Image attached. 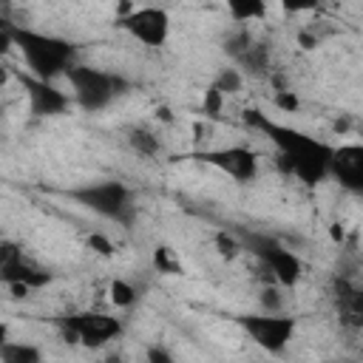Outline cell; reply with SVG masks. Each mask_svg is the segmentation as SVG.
Wrapping results in <instances>:
<instances>
[{
    "label": "cell",
    "mask_w": 363,
    "mask_h": 363,
    "mask_svg": "<svg viewBox=\"0 0 363 363\" xmlns=\"http://www.w3.org/2000/svg\"><path fill=\"white\" fill-rule=\"evenodd\" d=\"M247 125L261 128L269 142L278 147L281 153V164L298 176L303 184H318L329 176V156L332 147L315 136H306L303 130H295L289 125H278L269 116H264L261 111H250L247 113Z\"/></svg>",
    "instance_id": "6da1fadb"
},
{
    "label": "cell",
    "mask_w": 363,
    "mask_h": 363,
    "mask_svg": "<svg viewBox=\"0 0 363 363\" xmlns=\"http://www.w3.org/2000/svg\"><path fill=\"white\" fill-rule=\"evenodd\" d=\"M9 31H11L14 48L20 51L28 68V77L40 82H54L57 77H65L71 65H77V48L65 37L26 28V26H9Z\"/></svg>",
    "instance_id": "7a4b0ae2"
},
{
    "label": "cell",
    "mask_w": 363,
    "mask_h": 363,
    "mask_svg": "<svg viewBox=\"0 0 363 363\" xmlns=\"http://www.w3.org/2000/svg\"><path fill=\"white\" fill-rule=\"evenodd\" d=\"M68 85H71V96L74 102L82 108V111H102L108 108L116 96L125 94L128 82L113 74V71H102V68H94V65H71L68 74H65Z\"/></svg>",
    "instance_id": "3957f363"
},
{
    "label": "cell",
    "mask_w": 363,
    "mask_h": 363,
    "mask_svg": "<svg viewBox=\"0 0 363 363\" xmlns=\"http://www.w3.org/2000/svg\"><path fill=\"white\" fill-rule=\"evenodd\" d=\"M238 244H241V250H250L269 269V275L278 286L286 289V286H295L301 281V275H303L301 258L292 250H286L278 238H272L267 233H241Z\"/></svg>",
    "instance_id": "277c9868"
},
{
    "label": "cell",
    "mask_w": 363,
    "mask_h": 363,
    "mask_svg": "<svg viewBox=\"0 0 363 363\" xmlns=\"http://www.w3.org/2000/svg\"><path fill=\"white\" fill-rule=\"evenodd\" d=\"M68 199L79 201L85 210L102 216V218H113V221H130L133 216V193L128 184L105 179V182H94V184H82L68 190Z\"/></svg>",
    "instance_id": "5b68a950"
},
{
    "label": "cell",
    "mask_w": 363,
    "mask_h": 363,
    "mask_svg": "<svg viewBox=\"0 0 363 363\" xmlns=\"http://www.w3.org/2000/svg\"><path fill=\"white\" fill-rule=\"evenodd\" d=\"M235 320H238V326L250 335V340H252L258 349L269 352V354L284 352V349L292 343L295 332H298V320L289 318V315H284V312L241 315V318H235Z\"/></svg>",
    "instance_id": "8992f818"
},
{
    "label": "cell",
    "mask_w": 363,
    "mask_h": 363,
    "mask_svg": "<svg viewBox=\"0 0 363 363\" xmlns=\"http://www.w3.org/2000/svg\"><path fill=\"white\" fill-rule=\"evenodd\" d=\"M60 326L68 343H82L88 349H99L122 335V320L108 312H74L65 315Z\"/></svg>",
    "instance_id": "52a82bcc"
},
{
    "label": "cell",
    "mask_w": 363,
    "mask_h": 363,
    "mask_svg": "<svg viewBox=\"0 0 363 363\" xmlns=\"http://www.w3.org/2000/svg\"><path fill=\"white\" fill-rule=\"evenodd\" d=\"M119 26L147 48H159L170 37V14L159 6H133L128 14H122Z\"/></svg>",
    "instance_id": "ba28073f"
},
{
    "label": "cell",
    "mask_w": 363,
    "mask_h": 363,
    "mask_svg": "<svg viewBox=\"0 0 363 363\" xmlns=\"http://www.w3.org/2000/svg\"><path fill=\"white\" fill-rule=\"evenodd\" d=\"M196 159L204 164H213L216 170L227 173L235 182H252L258 176V156L250 147L230 145V147H216V150H201Z\"/></svg>",
    "instance_id": "9c48e42d"
},
{
    "label": "cell",
    "mask_w": 363,
    "mask_h": 363,
    "mask_svg": "<svg viewBox=\"0 0 363 363\" xmlns=\"http://www.w3.org/2000/svg\"><path fill=\"white\" fill-rule=\"evenodd\" d=\"M23 88L28 96V111L34 116H60L71 105L68 94L60 91L54 82H40L34 77H23Z\"/></svg>",
    "instance_id": "30bf717a"
},
{
    "label": "cell",
    "mask_w": 363,
    "mask_h": 363,
    "mask_svg": "<svg viewBox=\"0 0 363 363\" xmlns=\"http://www.w3.org/2000/svg\"><path fill=\"white\" fill-rule=\"evenodd\" d=\"M329 176H335L349 190H360L363 187V145L352 142V145L332 147Z\"/></svg>",
    "instance_id": "8fae6325"
},
{
    "label": "cell",
    "mask_w": 363,
    "mask_h": 363,
    "mask_svg": "<svg viewBox=\"0 0 363 363\" xmlns=\"http://www.w3.org/2000/svg\"><path fill=\"white\" fill-rule=\"evenodd\" d=\"M48 281H51V275L43 272V269H34L31 264H26V258L11 264V267H6V269H0V284H6V286L9 284H26L28 289H40Z\"/></svg>",
    "instance_id": "7c38bea8"
},
{
    "label": "cell",
    "mask_w": 363,
    "mask_h": 363,
    "mask_svg": "<svg viewBox=\"0 0 363 363\" xmlns=\"http://www.w3.org/2000/svg\"><path fill=\"white\" fill-rule=\"evenodd\" d=\"M0 363H43V349L28 340H6L0 346Z\"/></svg>",
    "instance_id": "4fadbf2b"
},
{
    "label": "cell",
    "mask_w": 363,
    "mask_h": 363,
    "mask_svg": "<svg viewBox=\"0 0 363 363\" xmlns=\"http://www.w3.org/2000/svg\"><path fill=\"white\" fill-rule=\"evenodd\" d=\"M136 298H139V292H136V286H133L130 281L113 278V281L108 284V301H111L116 309H130V306L136 303Z\"/></svg>",
    "instance_id": "5bb4252c"
},
{
    "label": "cell",
    "mask_w": 363,
    "mask_h": 363,
    "mask_svg": "<svg viewBox=\"0 0 363 363\" xmlns=\"http://www.w3.org/2000/svg\"><path fill=\"white\" fill-rule=\"evenodd\" d=\"M213 88L218 94H224V96H233V94H238L244 88V74L238 68H221L216 74V79H213Z\"/></svg>",
    "instance_id": "9a60e30c"
},
{
    "label": "cell",
    "mask_w": 363,
    "mask_h": 363,
    "mask_svg": "<svg viewBox=\"0 0 363 363\" xmlns=\"http://www.w3.org/2000/svg\"><path fill=\"white\" fill-rule=\"evenodd\" d=\"M227 11L235 23H252V20H261L267 14V6L264 3H227Z\"/></svg>",
    "instance_id": "2e32d148"
},
{
    "label": "cell",
    "mask_w": 363,
    "mask_h": 363,
    "mask_svg": "<svg viewBox=\"0 0 363 363\" xmlns=\"http://www.w3.org/2000/svg\"><path fill=\"white\" fill-rule=\"evenodd\" d=\"M128 142H130V147H133L136 153H142V156H153V153L159 150V139H156L150 130H142V128L130 130Z\"/></svg>",
    "instance_id": "e0dca14e"
},
{
    "label": "cell",
    "mask_w": 363,
    "mask_h": 363,
    "mask_svg": "<svg viewBox=\"0 0 363 363\" xmlns=\"http://www.w3.org/2000/svg\"><path fill=\"white\" fill-rule=\"evenodd\" d=\"M272 105L278 111H284V113H298L301 111V96L295 91H289V88H281V91L272 94Z\"/></svg>",
    "instance_id": "ac0fdd59"
},
{
    "label": "cell",
    "mask_w": 363,
    "mask_h": 363,
    "mask_svg": "<svg viewBox=\"0 0 363 363\" xmlns=\"http://www.w3.org/2000/svg\"><path fill=\"white\" fill-rule=\"evenodd\" d=\"M85 247H88L91 252H96L99 258H113V252H116L113 241H111L105 233H91V235L85 238Z\"/></svg>",
    "instance_id": "d6986e66"
},
{
    "label": "cell",
    "mask_w": 363,
    "mask_h": 363,
    "mask_svg": "<svg viewBox=\"0 0 363 363\" xmlns=\"http://www.w3.org/2000/svg\"><path fill=\"white\" fill-rule=\"evenodd\" d=\"M224 102H227V96L218 94V91L210 85V88L204 91V99H201V113H204V116H221Z\"/></svg>",
    "instance_id": "ffe728a7"
},
{
    "label": "cell",
    "mask_w": 363,
    "mask_h": 363,
    "mask_svg": "<svg viewBox=\"0 0 363 363\" xmlns=\"http://www.w3.org/2000/svg\"><path fill=\"white\" fill-rule=\"evenodd\" d=\"M153 264L159 267V272H167V275H176V272H179V264H176L170 247H159V250L153 252Z\"/></svg>",
    "instance_id": "44dd1931"
},
{
    "label": "cell",
    "mask_w": 363,
    "mask_h": 363,
    "mask_svg": "<svg viewBox=\"0 0 363 363\" xmlns=\"http://www.w3.org/2000/svg\"><path fill=\"white\" fill-rule=\"evenodd\" d=\"M17 261H23L20 244H14V241H0V269L11 267V264H17Z\"/></svg>",
    "instance_id": "7402d4cb"
},
{
    "label": "cell",
    "mask_w": 363,
    "mask_h": 363,
    "mask_svg": "<svg viewBox=\"0 0 363 363\" xmlns=\"http://www.w3.org/2000/svg\"><path fill=\"white\" fill-rule=\"evenodd\" d=\"M216 247H218V252H221L224 258H235V255L241 252L238 238H233V235H227V233H218V235H216Z\"/></svg>",
    "instance_id": "603a6c76"
},
{
    "label": "cell",
    "mask_w": 363,
    "mask_h": 363,
    "mask_svg": "<svg viewBox=\"0 0 363 363\" xmlns=\"http://www.w3.org/2000/svg\"><path fill=\"white\" fill-rule=\"evenodd\" d=\"M261 306H264V312H281V289L264 286L261 289Z\"/></svg>",
    "instance_id": "cb8c5ba5"
},
{
    "label": "cell",
    "mask_w": 363,
    "mask_h": 363,
    "mask_svg": "<svg viewBox=\"0 0 363 363\" xmlns=\"http://www.w3.org/2000/svg\"><path fill=\"white\" fill-rule=\"evenodd\" d=\"M145 363H173V357L167 354V349H162V346H150Z\"/></svg>",
    "instance_id": "d4e9b609"
},
{
    "label": "cell",
    "mask_w": 363,
    "mask_h": 363,
    "mask_svg": "<svg viewBox=\"0 0 363 363\" xmlns=\"http://www.w3.org/2000/svg\"><path fill=\"white\" fill-rule=\"evenodd\" d=\"M11 48H14V43H11V31H9L6 26H0V57H6Z\"/></svg>",
    "instance_id": "484cf974"
},
{
    "label": "cell",
    "mask_w": 363,
    "mask_h": 363,
    "mask_svg": "<svg viewBox=\"0 0 363 363\" xmlns=\"http://www.w3.org/2000/svg\"><path fill=\"white\" fill-rule=\"evenodd\" d=\"M6 289H9V292H11V298H28V295H31V292H34V289H28V286H26V284H9V286H6Z\"/></svg>",
    "instance_id": "4316f807"
},
{
    "label": "cell",
    "mask_w": 363,
    "mask_h": 363,
    "mask_svg": "<svg viewBox=\"0 0 363 363\" xmlns=\"http://www.w3.org/2000/svg\"><path fill=\"white\" fill-rule=\"evenodd\" d=\"M298 43H301V48H315V45H318V37L309 34V31H301V34H298Z\"/></svg>",
    "instance_id": "83f0119b"
},
{
    "label": "cell",
    "mask_w": 363,
    "mask_h": 363,
    "mask_svg": "<svg viewBox=\"0 0 363 363\" xmlns=\"http://www.w3.org/2000/svg\"><path fill=\"white\" fill-rule=\"evenodd\" d=\"M9 79H11V71L0 62V88H6V85H9Z\"/></svg>",
    "instance_id": "f1b7e54d"
},
{
    "label": "cell",
    "mask_w": 363,
    "mask_h": 363,
    "mask_svg": "<svg viewBox=\"0 0 363 363\" xmlns=\"http://www.w3.org/2000/svg\"><path fill=\"white\" fill-rule=\"evenodd\" d=\"M9 340V323L6 320H0V346Z\"/></svg>",
    "instance_id": "f546056e"
},
{
    "label": "cell",
    "mask_w": 363,
    "mask_h": 363,
    "mask_svg": "<svg viewBox=\"0 0 363 363\" xmlns=\"http://www.w3.org/2000/svg\"><path fill=\"white\" fill-rule=\"evenodd\" d=\"M156 116H159V119H164V122H170V119H173L167 108H159V111H156Z\"/></svg>",
    "instance_id": "4dcf8cb0"
},
{
    "label": "cell",
    "mask_w": 363,
    "mask_h": 363,
    "mask_svg": "<svg viewBox=\"0 0 363 363\" xmlns=\"http://www.w3.org/2000/svg\"><path fill=\"white\" fill-rule=\"evenodd\" d=\"M105 363H119V360H116V357H111V360H105Z\"/></svg>",
    "instance_id": "1f68e13d"
}]
</instances>
